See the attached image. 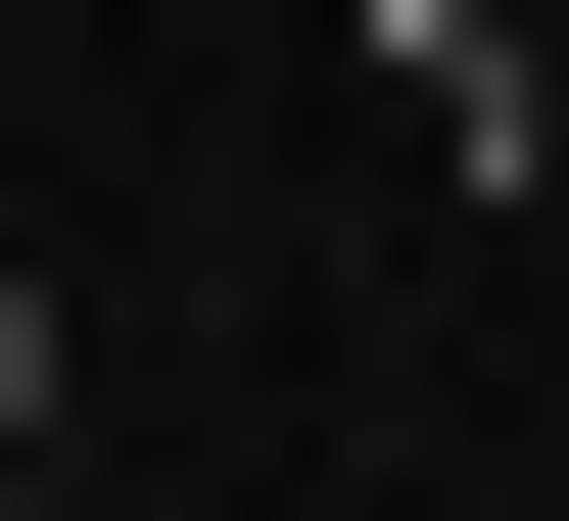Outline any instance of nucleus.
I'll return each mask as SVG.
<instances>
[{
    "label": "nucleus",
    "instance_id": "f257e3e1",
    "mask_svg": "<svg viewBox=\"0 0 569 521\" xmlns=\"http://www.w3.org/2000/svg\"><path fill=\"white\" fill-rule=\"evenodd\" d=\"M0 474H48V238H0Z\"/></svg>",
    "mask_w": 569,
    "mask_h": 521
}]
</instances>
